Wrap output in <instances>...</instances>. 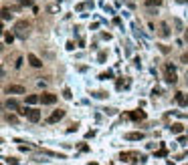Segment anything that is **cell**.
<instances>
[{
  "instance_id": "23",
  "label": "cell",
  "mask_w": 188,
  "mask_h": 165,
  "mask_svg": "<svg viewBox=\"0 0 188 165\" xmlns=\"http://www.w3.org/2000/svg\"><path fill=\"white\" fill-rule=\"evenodd\" d=\"M99 79H103V81H105V79H111V73H103Z\"/></svg>"
},
{
  "instance_id": "24",
  "label": "cell",
  "mask_w": 188,
  "mask_h": 165,
  "mask_svg": "<svg viewBox=\"0 0 188 165\" xmlns=\"http://www.w3.org/2000/svg\"><path fill=\"white\" fill-rule=\"evenodd\" d=\"M73 131H77V125H71V127L67 129V133H73Z\"/></svg>"
},
{
  "instance_id": "19",
  "label": "cell",
  "mask_w": 188,
  "mask_h": 165,
  "mask_svg": "<svg viewBox=\"0 0 188 165\" xmlns=\"http://www.w3.org/2000/svg\"><path fill=\"white\" fill-rule=\"evenodd\" d=\"M4 40H6V42H8V44H10V42H12V40H14V36H12V34H4Z\"/></svg>"
},
{
  "instance_id": "7",
  "label": "cell",
  "mask_w": 188,
  "mask_h": 165,
  "mask_svg": "<svg viewBox=\"0 0 188 165\" xmlns=\"http://www.w3.org/2000/svg\"><path fill=\"white\" fill-rule=\"evenodd\" d=\"M28 63H30L34 69H40V66H43V60H40L37 54H28Z\"/></svg>"
},
{
  "instance_id": "6",
  "label": "cell",
  "mask_w": 188,
  "mask_h": 165,
  "mask_svg": "<svg viewBox=\"0 0 188 165\" xmlns=\"http://www.w3.org/2000/svg\"><path fill=\"white\" fill-rule=\"evenodd\" d=\"M6 93H8V95H22V93H24V87L10 85V87H6Z\"/></svg>"
},
{
  "instance_id": "27",
  "label": "cell",
  "mask_w": 188,
  "mask_h": 165,
  "mask_svg": "<svg viewBox=\"0 0 188 165\" xmlns=\"http://www.w3.org/2000/svg\"><path fill=\"white\" fill-rule=\"evenodd\" d=\"M186 40H188V30H186Z\"/></svg>"
},
{
  "instance_id": "3",
  "label": "cell",
  "mask_w": 188,
  "mask_h": 165,
  "mask_svg": "<svg viewBox=\"0 0 188 165\" xmlns=\"http://www.w3.org/2000/svg\"><path fill=\"white\" fill-rule=\"evenodd\" d=\"M63 117H65V111H61V109H59V111H53L51 115H49L47 123H57V121H61Z\"/></svg>"
},
{
  "instance_id": "13",
  "label": "cell",
  "mask_w": 188,
  "mask_h": 165,
  "mask_svg": "<svg viewBox=\"0 0 188 165\" xmlns=\"http://www.w3.org/2000/svg\"><path fill=\"white\" fill-rule=\"evenodd\" d=\"M168 34H170V30H168V24H160V36H164V38H166Z\"/></svg>"
},
{
  "instance_id": "8",
  "label": "cell",
  "mask_w": 188,
  "mask_h": 165,
  "mask_svg": "<svg viewBox=\"0 0 188 165\" xmlns=\"http://www.w3.org/2000/svg\"><path fill=\"white\" fill-rule=\"evenodd\" d=\"M176 103L180 107H188V97L184 93H176Z\"/></svg>"
},
{
  "instance_id": "26",
  "label": "cell",
  "mask_w": 188,
  "mask_h": 165,
  "mask_svg": "<svg viewBox=\"0 0 188 165\" xmlns=\"http://www.w3.org/2000/svg\"><path fill=\"white\" fill-rule=\"evenodd\" d=\"M8 163L10 165H18V159H8Z\"/></svg>"
},
{
  "instance_id": "9",
  "label": "cell",
  "mask_w": 188,
  "mask_h": 165,
  "mask_svg": "<svg viewBox=\"0 0 188 165\" xmlns=\"http://www.w3.org/2000/svg\"><path fill=\"white\" fill-rule=\"evenodd\" d=\"M28 121H33V123H37V121L40 119V111H37V109H30V113L27 115Z\"/></svg>"
},
{
  "instance_id": "14",
  "label": "cell",
  "mask_w": 188,
  "mask_h": 165,
  "mask_svg": "<svg viewBox=\"0 0 188 165\" xmlns=\"http://www.w3.org/2000/svg\"><path fill=\"white\" fill-rule=\"evenodd\" d=\"M27 103H28V105H34V103H39V97H37V95H28Z\"/></svg>"
},
{
  "instance_id": "2",
  "label": "cell",
  "mask_w": 188,
  "mask_h": 165,
  "mask_svg": "<svg viewBox=\"0 0 188 165\" xmlns=\"http://www.w3.org/2000/svg\"><path fill=\"white\" fill-rule=\"evenodd\" d=\"M121 161H134V159H140V161H146L144 155H138V153H121L119 155Z\"/></svg>"
},
{
  "instance_id": "1",
  "label": "cell",
  "mask_w": 188,
  "mask_h": 165,
  "mask_svg": "<svg viewBox=\"0 0 188 165\" xmlns=\"http://www.w3.org/2000/svg\"><path fill=\"white\" fill-rule=\"evenodd\" d=\"M14 30H16V34H18V38H27V34H28V24L24 22V20H20V22H16Z\"/></svg>"
},
{
  "instance_id": "4",
  "label": "cell",
  "mask_w": 188,
  "mask_h": 165,
  "mask_svg": "<svg viewBox=\"0 0 188 165\" xmlns=\"http://www.w3.org/2000/svg\"><path fill=\"white\" fill-rule=\"evenodd\" d=\"M166 81L168 83H176V69L172 65H166Z\"/></svg>"
},
{
  "instance_id": "25",
  "label": "cell",
  "mask_w": 188,
  "mask_h": 165,
  "mask_svg": "<svg viewBox=\"0 0 188 165\" xmlns=\"http://www.w3.org/2000/svg\"><path fill=\"white\" fill-rule=\"evenodd\" d=\"M182 63H186V65H188V53L182 54Z\"/></svg>"
},
{
  "instance_id": "22",
  "label": "cell",
  "mask_w": 188,
  "mask_h": 165,
  "mask_svg": "<svg viewBox=\"0 0 188 165\" xmlns=\"http://www.w3.org/2000/svg\"><path fill=\"white\" fill-rule=\"evenodd\" d=\"M156 155H158V157H164V155H166V149L162 147V149H160V151H158V153H156Z\"/></svg>"
},
{
  "instance_id": "11",
  "label": "cell",
  "mask_w": 188,
  "mask_h": 165,
  "mask_svg": "<svg viewBox=\"0 0 188 165\" xmlns=\"http://www.w3.org/2000/svg\"><path fill=\"white\" fill-rule=\"evenodd\" d=\"M129 119L142 121V119H146V113H144V111H134V113H129Z\"/></svg>"
},
{
  "instance_id": "5",
  "label": "cell",
  "mask_w": 188,
  "mask_h": 165,
  "mask_svg": "<svg viewBox=\"0 0 188 165\" xmlns=\"http://www.w3.org/2000/svg\"><path fill=\"white\" fill-rule=\"evenodd\" d=\"M40 101H43V105H55V103H57V95H51V93H45V95L40 97Z\"/></svg>"
},
{
  "instance_id": "16",
  "label": "cell",
  "mask_w": 188,
  "mask_h": 165,
  "mask_svg": "<svg viewBox=\"0 0 188 165\" xmlns=\"http://www.w3.org/2000/svg\"><path fill=\"white\" fill-rule=\"evenodd\" d=\"M172 133H182V125H180V123L172 125Z\"/></svg>"
},
{
  "instance_id": "18",
  "label": "cell",
  "mask_w": 188,
  "mask_h": 165,
  "mask_svg": "<svg viewBox=\"0 0 188 165\" xmlns=\"http://www.w3.org/2000/svg\"><path fill=\"white\" fill-rule=\"evenodd\" d=\"M2 18H4V20L10 18V12H8V8H4V10H2Z\"/></svg>"
},
{
  "instance_id": "12",
  "label": "cell",
  "mask_w": 188,
  "mask_h": 165,
  "mask_svg": "<svg viewBox=\"0 0 188 165\" xmlns=\"http://www.w3.org/2000/svg\"><path fill=\"white\" fill-rule=\"evenodd\" d=\"M6 109H14V111H18L20 107H18V103H16V101L10 99V101H6Z\"/></svg>"
},
{
  "instance_id": "20",
  "label": "cell",
  "mask_w": 188,
  "mask_h": 165,
  "mask_svg": "<svg viewBox=\"0 0 188 165\" xmlns=\"http://www.w3.org/2000/svg\"><path fill=\"white\" fill-rule=\"evenodd\" d=\"M63 97H65V99H71L73 95H71V91H69V89H65V91H63Z\"/></svg>"
},
{
  "instance_id": "21",
  "label": "cell",
  "mask_w": 188,
  "mask_h": 165,
  "mask_svg": "<svg viewBox=\"0 0 188 165\" xmlns=\"http://www.w3.org/2000/svg\"><path fill=\"white\" fill-rule=\"evenodd\" d=\"M93 97H95V99H103V97H105V93H93Z\"/></svg>"
},
{
  "instance_id": "17",
  "label": "cell",
  "mask_w": 188,
  "mask_h": 165,
  "mask_svg": "<svg viewBox=\"0 0 188 165\" xmlns=\"http://www.w3.org/2000/svg\"><path fill=\"white\" fill-rule=\"evenodd\" d=\"M6 121H8V123H12V125H16V123H18V119H16L14 115H8V117H6Z\"/></svg>"
},
{
  "instance_id": "15",
  "label": "cell",
  "mask_w": 188,
  "mask_h": 165,
  "mask_svg": "<svg viewBox=\"0 0 188 165\" xmlns=\"http://www.w3.org/2000/svg\"><path fill=\"white\" fill-rule=\"evenodd\" d=\"M146 4H148V6H160L162 0H146Z\"/></svg>"
},
{
  "instance_id": "10",
  "label": "cell",
  "mask_w": 188,
  "mask_h": 165,
  "mask_svg": "<svg viewBox=\"0 0 188 165\" xmlns=\"http://www.w3.org/2000/svg\"><path fill=\"white\" fill-rule=\"evenodd\" d=\"M126 139H128V141H142V139H144V133H128V135H126Z\"/></svg>"
}]
</instances>
